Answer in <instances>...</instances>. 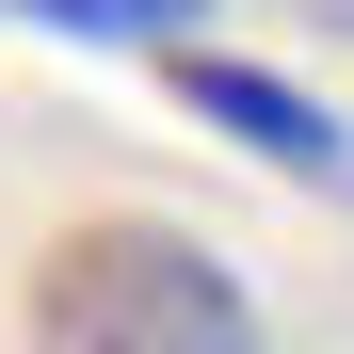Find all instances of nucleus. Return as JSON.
I'll list each match as a JSON object with an SVG mask.
<instances>
[{"label":"nucleus","mask_w":354,"mask_h":354,"mask_svg":"<svg viewBox=\"0 0 354 354\" xmlns=\"http://www.w3.org/2000/svg\"><path fill=\"white\" fill-rule=\"evenodd\" d=\"M32 354H258V290L194 225L97 209L32 258Z\"/></svg>","instance_id":"1"},{"label":"nucleus","mask_w":354,"mask_h":354,"mask_svg":"<svg viewBox=\"0 0 354 354\" xmlns=\"http://www.w3.org/2000/svg\"><path fill=\"white\" fill-rule=\"evenodd\" d=\"M177 97H194L209 129H242L258 161H306V177H338V113H306L290 81H258V65H225V48H194V65H177Z\"/></svg>","instance_id":"2"},{"label":"nucleus","mask_w":354,"mask_h":354,"mask_svg":"<svg viewBox=\"0 0 354 354\" xmlns=\"http://www.w3.org/2000/svg\"><path fill=\"white\" fill-rule=\"evenodd\" d=\"M32 32H194V0H17Z\"/></svg>","instance_id":"3"}]
</instances>
